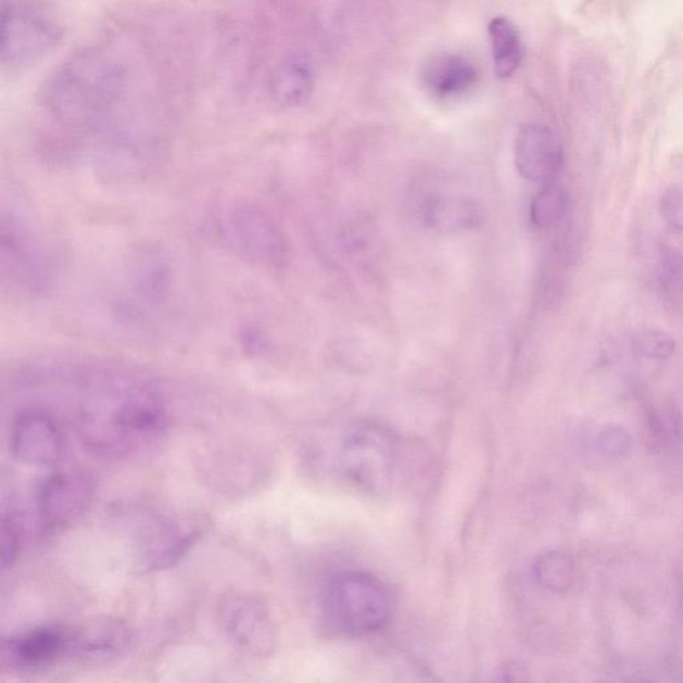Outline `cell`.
Masks as SVG:
<instances>
[{
	"label": "cell",
	"mask_w": 683,
	"mask_h": 683,
	"mask_svg": "<svg viewBox=\"0 0 683 683\" xmlns=\"http://www.w3.org/2000/svg\"><path fill=\"white\" fill-rule=\"evenodd\" d=\"M395 464V441L378 425H364L346 438L341 454L344 476L365 492L389 488Z\"/></svg>",
	"instance_id": "52a82bcc"
},
{
	"label": "cell",
	"mask_w": 683,
	"mask_h": 683,
	"mask_svg": "<svg viewBox=\"0 0 683 683\" xmlns=\"http://www.w3.org/2000/svg\"><path fill=\"white\" fill-rule=\"evenodd\" d=\"M62 27L47 11L13 2L2 9V64L20 69L39 62L61 42Z\"/></svg>",
	"instance_id": "277c9868"
},
{
	"label": "cell",
	"mask_w": 683,
	"mask_h": 683,
	"mask_svg": "<svg viewBox=\"0 0 683 683\" xmlns=\"http://www.w3.org/2000/svg\"><path fill=\"white\" fill-rule=\"evenodd\" d=\"M204 523L195 519L150 518L138 534L139 562L146 570L173 568L201 540Z\"/></svg>",
	"instance_id": "9c48e42d"
},
{
	"label": "cell",
	"mask_w": 683,
	"mask_h": 683,
	"mask_svg": "<svg viewBox=\"0 0 683 683\" xmlns=\"http://www.w3.org/2000/svg\"><path fill=\"white\" fill-rule=\"evenodd\" d=\"M3 271L11 282L31 293H42L51 284L49 262L25 225L10 215L2 224Z\"/></svg>",
	"instance_id": "30bf717a"
},
{
	"label": "cell",
	"mask_w": 683,
	"mask_h": 683,
	"mask_svg": "<svg viewBox=\"0 0 683 683\" xmlns=\"http://www.w3.org/2000/svg\"><path fill=\"white\" fill-rule=\"evenodd\" d=\"M535 580L548 591H569L576 578V564L568 553L553 551L541 556L534 566Z\"/></svg>",
	"instance_id": "d6986e66"
},
{
	"label": "cell",
	"mask_w": 683,
	"mask_h": 683,
	"mask_svg": "<svg viewBox=\"0 0 683 683\" xmlns=\"http://www.w3.org/2000/svg\"><path fill=\"white\" fill-rule=\"evenodd\" d=\"M477 69L466 58L443 54L426 64L422 84L431 96L452 99L464 96L477 84Z\"/></svg>",
	"instance_id": "9a60e30c"
},
{
	"label": "cell",
	"mask_w": 683,
	"mask_h": 683,
	"mask_svg": "<svg viewBox=\"0 0 683 683\" xmlns=\"http://www.w3.org/2000/svg\"><path fill=\"white\" fill-rule=\"evenodd\" d=\"M128 69L116 52L96 47L58 67L42 89L43 107L61 125L97 130L126 97Z\"/></svg>",
	"instance_id": "7a4b0ae2"
},
{
	"label": "cell",
	"mask_w": 683,
	"mask_h": 683,
	"mask_svg": "<svg viewBox=\"0 0 683 683\" xmlns=\"http://www.w3.org/2000/svg\"><path fill=\"white\" fill-rule=\"evenodd\" d=\"M519 174L531 182H554L564 166V151L551 128L527 125L519 130L514 149Z\"/></svg>",
	"instance_id": "4fadbf2b"
},
{
	"label": "cell",
	"mask_w": 683,
	"mask_h": 683,
	"mask_svg": "<svg viewBox=\"0 0 683 683\" xmlns=\"http://www.w3.org/2000/svg\"><path fill=\"white\" fill-rule=\"evenodd\" d=\"M23 529L21 519L13 510H4L2 516V566L13 568L22 551Z\"/></svg>",
	"instance_id": "44dd1931"
},
{
	"label": "cell",
	"mask_w": 683,
	"mask_h": 683,
	"mask_svg": "<svg viewBox=\"0 0 683 683\" xmlns=\"http://www.w3.org/2000/svg\"><path fill=\"white\" fill-rule=\"evenodd\" d=\"M426 224L442 233L476 229L483 220V210L476 201L465 197H431L423 206Z\"/></svg>",
	"instance_id": "2e32d148"
},
{
	"label": "cell",
	"mask_w": 683,
	"mask_h": 683,
	"mask_svg": "<svg viewBox=\"0 0 683 683\" xmlns=\"http://www.w3.org/2000/svg\"><path fill=\"white\" fill-rule=\"evenodd\" d=\"M10 451L20 463L52 466L64 453L61 425L50 413L30 408L17 416L11 426Z\"/></svg>",
	"instance_id": "8fae6325"
},
{
	"label": "cell",
	"mask_w": 683,
	"mask_h": 683,
	"mask_svg": "<svg viewBox=\"0 0 683 683\" xmlns=\"http://www.w3.org/2000/svg\"><path fill=\"white\" fill-rule=\"evenodd\" d=\"M69 658V630L37 628L10 635L2 641L3 668L16 673H33Z\"/></svg>",
	"instance_id": "7c38bea8"
},
{
	"label": "cell",
	"mask_w": 683,
	"mask_h": 683,
	"mask_svg": "<svg viewBox=\"0 0 683 683\" xmlns=\"http://www.w3.org/2000/svg\"><path fill=\"white\" fill-rule=\"evenodd\" d=\"M77 426L91 453L122 459L154 446L166 434L168 416L149 384L122 374L98 372L81 383Z\"/></svg>",
	"instance_id": "6da1fadb"
},
{
	"label": "cell",
	"mask_w": 683,
	"mask_h": 683,
	"mask_svg": "<svg viewBox=\"0 0 683 683\" xmlns=\"http://www.w3.org/2000/svg\"><path fill=\"white\" fill-rule=\"evenodd\" d=\"M495 73L499 78H510L521 66L523 47L516 26L505 17H495L489 25Z\"/></svg>",
	"instance_id": "ac0fdd59"
},
{
	"label": "cell",
	"mask_w": 683,
	"mask_h": 683,
	"mask_svg": "<svg viewBox=\"0 0 683 683\" xmlns=\"http://www.w3.org/2000/svg\"><path fill=\"white\" fill-rule=\"evenodd\" d=\"M326 620L352 637L382 632L391 617L387 587L364 571H347L330 581L324 597Z\"/></svg>",
	"instance_id": "3957f363"
},
{
	"label": "cell",
	"mask_w": 683,
	"mask_h": 683,
	"mask_svg": "<svg viewBox=\"0 0 683 683\" xmlns=\"http://www.w3.org/2000/svg\"><path fill=\"white\" fill-rule=\"evenodd\" d=\"M131 630L116 620H93L69 630V658L104 662L119 657L131 644Z\"/></svg>",
	"instance_id": "5bb4252c"
},
{
	"label": "cell",
	"mask_w": 683,
	"mask_h": 683,
	"mask_svg": "<svg viewBox=\"0 0 683 683\" xmlns=\"http://www.w3.org/2000/svg\"><path fill=\"white\" fill-rule=\"evenodd\" d=\"M569 208V194L554 182L536 192L530 206V219L539 229H551L559 224Z\"/></svg>",
	"instance_id": "ffe728a7"
},
{
	"label": "cell",
	"mask_w": 683,
	"mask_h": 683,
	"mask_svg": "<svg viewBox=\"0 0 683 683\" xmlns=\"http://www.w3.org/2000/svg\"><path fill=\"white\" fill-rule=\"evenodd\" d=\"M659 207H661L662 217L669 226L683 231V189L670 187L663 192Z\"/></svg>",
	"instance_id": "cb8c5ba5"
},
{
	"label": "cell",
	"mask_w": 683,
	"mask_h": 683,
	"mask_svg": "<svg viewBox=\"0 0 683 683\" xmlns=\"http://www.w3.org/2000/svg\"><path fill=\"white\" fill-rule=\"evenodd\" d=\"M219 229L230 249L255 265L283 264L286 242L276 222L262 208L248 203L233 204L220 217Z\"/></svg>",
	"instance_id": "8992f818"
},
{
	"label": "cell",
	"mask_w": 683,
	"mask_h": 683,
	"mask_svg": "<svg viewBox=\"0 0 683 683\" xmlns=\"http://www.w3.org/2000/svg\"><path fill=\"white\" fill-rule=\"evenodd\" d=\"M632 445V435H630L627 430L618 428V426L606 428L598 437L599 452L603 453L607 459H621L627 457Z\"/></svg>",
	"instance_id": "603a6c76"
},
{
	"label": "cell",
	"mask_w": 683,
	"mask_h": 683,
	"mask_svg": "<svg viewBox=\"0 0 683 683\" xmlns=\"http://www.w3.org/2000/svg\"><path fill=\"white\" fill-rule=\"evenodd\" d=\"M635 347L644 357L668 359L675 352V341L667 332L649 331L638 337Z\"/></svg>",
	"instance_id": "7402d4cb"
},
{
	"label": "cell",
	"mask_w": 683,
	"mask_h": 683,
	"mask_svg": "<svg viewBox=\"0 0 683 683\" xmlns=\"http://www.w3.org/2000/svg\"><path fill=\"white\" fill-rule=\"evenodd\" d=\"M96 482L87 471L67 470L46 478L38 490V513L46 530L72 527L89 509Z\"/></svg>",
	"instance_id": "ba28073f"
},
{
	"label": "cell",
	"mask_w": 683,
	"mask_h": 683,
	"mask_svg": "<svg viewBox=\"0 0 683 683\" xmlns=\"http://www.w3.org/2000/svg\"><path fill=\"white\" fill-rule=\"evenodd\" d=\"M313 75L306 63L288 61L276 69L270 81V93L280 106H300L311 97Z\"/></svg>",
	"instance_id": "e0dca14e"
},
{
	"label": "cell",
	"mask_w": 683,
	"mask_h": 683,
	"mask_svg": "<svg viewBox=\"0 0 683 683\" xmlns=\"http://www.w3.org/2000/svg\"><path fill=\"white\" fill-rule=\"evenodd\" d=\"M215 618L225 637L248 656L266 658L276 650V621L256 595L244 592L222 595L215 607Z\"/></svg>",
	"instance_id": "5b68a950"
}]
</instances>
